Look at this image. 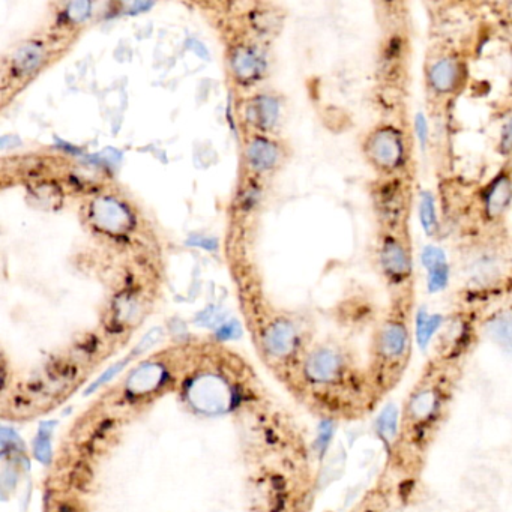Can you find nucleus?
I'll return each mask as SVG.
<instances>
[{"label": "nucleus", "instance_id": "f257e3e1", "mask_svg": "<svg viewBox=\"0 0 512 512\" xmlns=\"http://www.w3.org/2000/svg\"><path fill=\"white\" fill-rule=\"evenodd\" d=\"M406 295L395 302L374 332L371 346V382L376 397L394 388L409 364L412 353L410 305Z\"/></svg>", "mask_w": 512, "mask_h": 512}, {"label": "nucleus", "instance_id": "f03ea898", "mask_svg": "<svg viewBox=\"0 0 512 512\" xmlns=\"http://www.w3.org/2000/svg\"><path fill=\"white\" fill-rule=\"evenodd\" d=\"M364 155L382 178H397L409 163V140L397 125H377L365 139Z\"/></svg>", "mask_w": 512, "mask_h": 512}, {"label": "nucleus", "instance_id": "7ed1b4c3", "mask_svg": "<svg viewBox=\"0 0 512 512\" xmlns=\"http://www.w3.org/2000/svg\"><path fill=\"white\" fill-rule=\"evenodd\" d=\"M446 404V391L439 380L425 377L404 404L401 430L415 439V434L425 433L442 415Z\"/></svg>", "mask_w": 512, "mask_h": 512}, {"label": "nucleus", "instance_id": "20e7f679", "mask_svg": "<svg viewBox=\"0 0 512 512\" xmlns=\"http://www.w3.org/2000/svg\"><path fill=\"white\" fill-rule=\"evenodd\" d=\"M379 266L389 286L404 289L412 280L413 254L409 239L401 232H383L379 241Z\"/></svg>", "mask_w": 512, "mask_h": 512}, {"label": "nucleus", "instance_id": "39448f33", "mask_svg": "<svg viewBox=\"0 0 512 512\" xmlns=\"http://www.w3.org/2000/svg\"><path fill=\"white\" fill-rule=\"evenodd\" d=\"M373 197L383 232H401L410 206V188L403 176L383 178Z\"/></svg>", "mask_w": 512, "mask_h": 512}, {"label": "nucleus", "instance_id": "423d86ee", "mask_svg": "<svg viewBox=\"0 0 512 512\" xmlns=\"http://www.w3.org/2000/svg\"><path fill=\"white\" fill-rule=\"evenodd\" d=\"M188 400L199 412L220 415L232 406L233 395L226 380L214 374H205L191 382Z\"/></svg>", "mask_w": 512, "mask_h": 512}, {"label": "nucleus", "instance_id": "0eeeda50", "mask_svg": "<svg viewBox=\"0 0 512 512\" xmlns=\"http://www.w3.org/2000/svg\"><path fill=\"white\" fill-rule=\"evenodd\" d=\"M466 65L454 55H443L428 64L425 71L428 88L437 97L457 94L466 82Z\"/></svg>", "mask_w": 512, "mask_h": 512}, {"label": "nucleus", "instance_id": "6e6552de", "mask_svg": "<svg viewBox=\"0 0 512 512\" xmlns=\"http://www.w3.org/2000/svg\"><path fill=\"white\" fill-rule=\"evenodd\" d=\"M92 220L95 226L113 235L128 232L134 226L133 212L127 205L113 197H101L94 203Z\"/></svg>", "mask_w": 512, "mask_h": 512}, {"label": "nucleus", "instance_id": "1a4fd4ad", "mask_svg": "<svg viewBox=\"0 0 512 512\" xmlns=\"http://www.w3.org/2000/svg\"><path fill=\"white\" fill-rule=\"evenodd\" d=\"M482 211L485 218L497 221L512 205V170H502L481 193Z\"/></svg>", "mask_w": 512, "mask_h": 512}, {"label": "nucleus", "instance_id": "9d476101", "mask_svg": "<svg viewBox=\"0 0 512 512\" xmlns=\"http://www.w3.org/2000/svg\"><path fill=\"white\" fill-rule=\"evenodd\" d=\"M307 376L316 383L337 382L344 371V359L337 350L322 347L308 356Z\"/></svg>", "mask_w": 512, "mask_h": 512}, {"label": "nucleus", "instance_id": "9b49d317", "mask_svg": "<svg viewBox=\"0 0 512 512\" xmlns=\"http://www.w3.org/2000/svg\"><path fill=\"white\" fill-rule=\"evenodd\" d=\"M266 352L274 356H286L293 352L296 346V331L292 323L278 320L266 329L263 337Z\"/></svg>", "mask_w": 512, "mask_h": 512}, {"label": "nucleus", "instance_id": "f8f14e48", "mask_svg": "<svg viewBox=\"0 0 512 512\" xmlns=\"http://www.w3.org/2000/svg\"><path fill=\"white\" fill-rule=\"evenodd\" d=\"M233 73L241 82H254L265 70V62L256 50L239 47L230 58Z\"/></svg>", "mask_w": 512, "mask_h": 512}, {"label": "nucleus", "instance_id": "ddd939ff", "mask_svg": "<svg viewBox=\"0 0 512 512\" xmlns=\"http://www.w3.org/2000/svg\"><path fill=\"white\" fill-rule=\"evenodd\" d=\"M484 334L494 346L512 355V311L505 310L493 314L485 322Z\"/></svg>", "mask_w": 512, "mask_h": 512}, {"label": "nucleus", "instance_id": "4468645a", "mask_svg": "<svg viewBox=\"0 0 512 512\" xmlns=\"http://www.w3.org/2000/svg\"><path fill=\"white\" fill-rule=\"evenodd\" d=\"M164 368L158 364H145L131 373L128 379V391L140 395L155 391L164 380Z\"/></svg>", "mask_w": 512, "mask_h": 512}, {"label": "nucleus", "instance_id": "2eb2a0df", "mask_svg": "<svg viewBox=\"0 0 512 512\" xmlns=\"http://www.w3.org/2000/svg\"><path fill=\"white\" fill-rule=\"evenodd\" d=\"M278 157H280V154H278L277 146L269 140L262 139V137H257L248 145V164L256 172L271 170L277 164Z\"/></svg>", "mask_w": 512, "mask_h": 512}, {"label": "nucleus", "instance_id": "dca6fc26", "mask_svg": "<svg viewBox=\"0 0 512 512\" xmlns=\"http://www.w3.org/2000/svg\"><path fill=\"white\" fill-rule=\"evenodd\" d=\"M278 115H280V107H278L277 100L268 95L257 97L256 100L251 101L250 107H248V119L262 130L274 127Z\"/></svg>", "mask_w": 512, "mask_h": 512}, {"label": "nucleus", "instance_id": "f3484780", "mask_svg": "<svg viewBox=\"0 0 512 512\" xmlns=\"http://www.w3.org/2000/svg\"><path fill=\"white\" fill-rule=\"evenodd\" d=\"M44 61V49L37 43H28L17 50L13 58V71L16 77L34 74Z\"/></svg>", "mask_w": 512, "mask_h": 512}, {"label": "nucleus", "instance_id": "a211bd4d", "mask_svg": "<svg viewBox=\"0 0 512 512\" xmlns=\"http://www.w3.org/2000/svg\"><path fill=\"white\" fill-rule=\"evenodd\" d=\"M442 325V314H431L425 308H419L415 316V337L418 346L425 349Z\"/></svg>", "mask_w": 512, "mask_h": 512}, {"label": "nucleus", "instance_id": "6ab92c4d", "mask_svg": "<svg viewBox=\"0 0 512 512\" xmlns=\"http://www.w3.org/2000/svg\"><path fill=\"white\" fill-rule=\"evenodd\" d=\"M400 428V413H398V409L394 404H388L380 412L379 418H377V436L386 446H392L395 440H397Z\"/></svg>", "mask_w": 512, "mask_h": 512}, {"label": "nucleus", "instance_id": "aec40b11", "mask_svg": "<svg viewBox=\"0 0 512 512\" xmlns=\"http://www.w3.org/2000/svg\"><path fill=\"white\" fill-rule=\"evenodd\" d=\"M418 217L425 235L434 236L439 232L436 199L431 191H421L418 200Z\"/></svg>", "mask_w": 512, "mask_h": 512}, {"label": "nucleus", "instance_id": "412c9836", "mask_svg": "<svg viewBox=\"0 0 512 512\" xmlns=\"http://www.w3.org/2000/svg\"><path fill=\"white\" fill-rule=\"evenodd\" d=\"M56 422H44L38 430L37 439L34 443V454L41 463H49L52 458V445H50V436L55 430Z\"/></svg>", "mask_w": 512, "mask_h": 512}, {"label": "nucleus", "instance_id": "4be33fe9", "mask_svg": "<svg viewBox=\"0 0 512 512\" xmlns=\"http://www.w3.org/2000/svg\"><path fill=\"white\" fill-rule=\"evenodd\" d=\"M451 278L449 262L440 263L427 271V289L430 293H439L448 287Z\"/></svg>", "mask_w": 512, "mask_h": 512}, {"label": "nucleus", "instance_id": "5701e85b", "mask_svg": "<svg viewBox=\"0 0 512 512\" xmlns=\"http://www.w3.org/2000/svg\"><path fill=\"white\" fill-rule=\"evenodd\" d=\"M448 262L445 250L436 245H425L421 251V265L424 266L425 271L440 265V263Z\"/></svg>", "mask_w": 512, "mask_h": 512}, {"label": "nucleus", "instance_id": "b1692460", "mask_svg": "<svg viewBox=\"0 0 512 512\" xmlns=\"http://www.w3.org/2000/svg\"><path fill=\"white\" fill-rule=\"evenodd\" d=\"M136 353L131 352L130 356L128 358L122 359V361L116 362L115 365H112V367L109 368V370L106 371V373L101 374L100 379L97 380V382L92 383L91 386H89L88 392L86 394H92V392L97 391L98 388H101V386L104 385V383L110 382V380L113 379V377L118 376L119 373H121L122 370H124L125 365L128 364V362L131 361V359L136 358Z\"/></svg>", "mask_w": 512, "mask_h": 512}, {"label": "nucleus", "instance_id": "393cba45", "mask_svg": "<svg viewBox=\"0 0 512 512\" xmlns=\"http://www.w3.org/2000/svg\"><path fill=\"white\" fill-rule=\"evenodd\" d=\"M92 5L89 2H76V4L68 5L65 10V17L70 23H82L91 16Z\"/></svg>", "mask_w": 512, "mask_h": 512}, {"label": "nucleus", "instance_id": "a878e982", "mask_svg": "<svg viewBox=\"0 0 512 512\" xmlns=\"http://www.w3.org/2000/svg\"><path fill=\"white\" fill-rule=\"evenodd\" d=\"M499 152L503 157H509V155H512V115L506 119L502 130H500Z\"/></svg>", "mask_w": 512, "mask_h": 512}, {"label": "nucleus", "instance_id": "bb28decb", "mask_svg": "<svg viewBox=\"0 0 512 512\" xmlns=\"http://www.w3.org/2000/svg\"><path fill=\"white\" fill-rule=\"evenodd\" d=\"M241 334V325L236 320H230V322L224 323L217 329V337L224 341L235 340V338L241 337Z\"/></svg>", "mask_w": 512, "mask_h": 512}, {"label": "nucleus", "instance_id": "cd10ccee", "mask_svg": "<svg viewBox=\"0 0 512 512\" xmlns=\"http://www.w3.org/2000/svg\"><path fill=\"white\" fill-rule=\"evenodd\" d=\"M221 320H223V314L218 313L217 308L209 307L208 310L202 311V313L197 316L196 322L199 323L200 326L214 328Z\"/></svg>", "mask_w": 512, "mask_h": 512}, {"label": "nucleus", "instance_id": "c85d7f7f", "mask_svg": "<svg viewBox=\"0 0 512 512\" xmlns=\"http://www.w3.org/2000/svg\"><path fill=\"white\" fill-rule=\"evenodd\" d=\"M187 244L202 248V250L211 251V253L212 251L218 250L217 239L206 238V236L193 235L191 238H188Z\"/></svg>", "mask_w": 512, "mask_h": 512}, {"label": "nucleus", "instance_id": "c756f323", "mask_svg": "<svg viewBox=\"0 0 512 512\" xmlns=\"http://www.w3.org/2000/svg\"><path fill=\"white\" fill-rule=\"evenodd\" d=\"M332 434H334V427H332L331 421H325L320 425L319 431V448L320 452H325L326 446H328L329 440H331Z\"/></svg>", "mask_w": 512, "mask_h": 512}, {"label": "nucleus", "instance_id": "7c9ffc66", "mask_svg": "<svg viewBox=\"0 0 512 512\" xmlns=\"http://www.w3.org/2000/svg\"><path fill=\"white\" fill-rule=\"evenodd\" d=\"M415 131L416 137H418L419 142H421L422 148H425V145H427L428 142V125L424 116H416Z\"/></svg>", "mask_w": 512, "mask_h": 512}]
</instances>
